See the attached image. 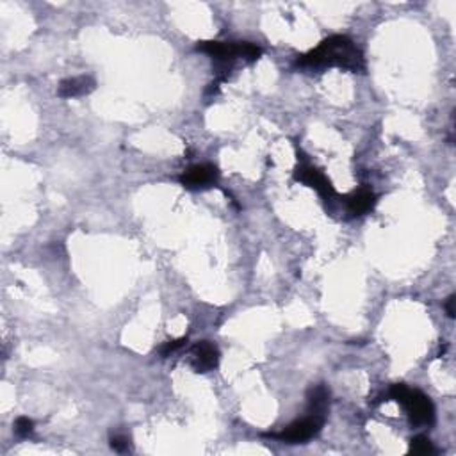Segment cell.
<instances>
[{"label":"cell","mask_w":456,"mask_h":456,"mask_svg":"<svg viewBox=\"0 0 456 456\" xmlns=\"http://www.w3.org/2000/svg\"><path fill=\"white\" fill-rule=\"evenodd\" d=\"M185 343H187V339H185V337H182V339H177V340H168V343L161 347V355L162 357H170L171 353H175L177 350H180Z\"/></svg>","instance_id":"12"},{"label":"cell","mask_w":456,"mask_h":456,"mask_svg":"<svg viewBox=\"0 0 456 456\" xmlns=\"http://www.w3.org/2000/svg\"><path fill=\"white\" fill-rule=\"evenodd\" d=\"M35 430V421L29 417H18L15 422V431L20 437H29Z\"/></svg>","instance_id":"11"},{"label":"cell","mask_w":456,"mask_h":456,"mask_svg":"<svg viewBox=\"0 0 456 456\" xmlns=\"http://www.w3.org/2000/svg\"><path fill=\"white\" fill-rule=\"evenodd\" d=\"M296 64L303 66V68L339 66V68L350 70L355 73L366 70L364 54L346 36H332V38L324 39L319 43V47L310 50L305 56L298 57Z\"/></svg>","instance_id":"1"},{"label":"cell","mask_w":456,"mask_h":456,"mask_svg":"<svg viewBox=\"0 0 456 456\" xmlns=\"http://www.w3.org/2000/svg\"><path fill=\"white\" fill-rule=\"evenodd\" d=\"M219 362V351L209 340H202L191 347V366L197 373H209L216 369Z\"/></svg>","instance_id":"6"},{"label":"cell","mask_w":456,"mask_h":456,"mask_svg":"<svg viewBox=\"0 0 456 456\" xmlns=\"http://www.w3.org/2000/svg\"><path fill=\"white\" fill-rule=\"evenodd\" d=\"M388 398L398 401L400 405H403L408 417H410V422L415 424V426H431V424H433V403H431L430 398L424 396L421 390L407 387L405 383H396L388 390Z\"/></svg>","instance_id":"2"},{"label":"cell","mask_w":456,"mask_h":456,"mask_svg":"<svg viewBox=\"0 0 456 456\" xmlns=\"http://www.w3.org/2000/svg\"><path fill=\"white\" fill-rule=\"evenodd\" d=\"M410 452L412 455H419V456H426V455H433L435 448L431 444V440L424 435H419V437H414L410 440Z\"/></svg>","instance_id":"10"},{"label":"cell","mask_w":456,"mask_h":456,"mask_svg":"<svg viewBox=\"0 0 456 456\" xmlns=\"http://www.w3.org/2000/svg\"><path fill=\"white\" fill-rule=\"evenodd\" d=\"M455 302H456V298H455V295H451L448 298V302H445V312H448V316L451 317H455Z\"/></svg>","instance_id":"14"},{"label":"cell","mask_w":456,"mask_h":456,"mask_svg":"<svg viewBox=\"0 0 456 456\" xmlns=\"http://www.w3.org/2000/svg\"><path fill=\"white\" fill-rule=\"evenodd\" d=\"M307 401H309V414L319 415V417L326 419V414H328L330 407V390L324 385H316L309 390V396H307Z\"/></svg>","instance_id":"9"},{"label":"cell","mask_w":456,"mask_h":456,"mask_svg":"<svg viewBox=\"0 0 456 456\" xmlns=\"http://www.w3.org/2000/svg\"><path fill=\"white\" fill-rule=\"evenodd\" d=\"M376 204V197L371 189H358L351 197H347V211L353 216H362L369 212Z\"/></svg>","instance_id":"8"},{"label":"cell","mask_w":456,"mask_h":456,"mask_svg":"<svg viewBox=\"0 0 456 456\" xmlns=\"http://www.w3.org/2000/svg\"><path fill=\"white\" fill-rule=\"evenodd\" d=\"M94 90V80L87 75L73 77V79H66L59 84L57 94L61 99H75V97H82V94H90Z\"/></svg>","instance_id":"7"},{"label":"cell","mask_w":456,"mask_h":456,"mask_svg":"<svg viewBox=\"0 0 456 456\" xmlns=\"http://www.w3.org/2000/svg\"><path fill=\"white\" fill-rule=\"evenodd\" d=\"M323 424L324 417L309 414L307 417L283 428V431H280V433H269V437L278 438V440L287 442V444H300V442H307L312 437H316L321 431V428H323Z\"/></svg>","instance_id":"3"},{"label":"cell","mask_w":456,"mask_h":456,"mask_svg":"<svg viewBox=\"0 0 456 456\" xmlns=\"http://www.w3.org/2000/svg\"><path fill=\"white\" fill-rule=\"evenodd\" d=\"M219 173L212 164H197L180 175V184L187 189H204L216 184Z\"/></svg>","instance_id":"5"},{"label":"cell","mask_w":456,"mask_h":456,"mask_svg":"<svg viewBox=\"0 0 456 456\" xmlns=\"http://www.w3.org/2000/svg\"><path fill=\"white\" fill-rule=\"evenodd\" d=\"M111 448L118 452H123L128 449V438L125 435H114L111 437Z\"/></svg>","instance_id":"13"},{"label":"cell","mask_w":456,"mask_h":456,"mask_svg":"<svg viewBox=\"0 0 456 456\" xmlns=\"http://www.w3.org/2000/svg\"><path fill=\"white\" fill-rule=\"evenodd\" d=\"M295 178L302 184L309 185V187H314L317 192H319L321 197L324 198L326 202L332 200L335 197V191H333V185L328 178L324 177L323 171H319L317 168L314 166H300L296 168L295 171Z\"/></svg>","instance_id":"4"}]
</instances>
